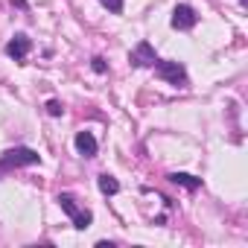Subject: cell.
Instances as JSON below:
<instances>
[{"label":"cell","mask_w":248,"mask_h":248,"mask_svg":"<svg viewBox=\"0 0 248 248\" xmlns=\"http://www.w3.org/2000/svg\"><path fill=\"white\" fill-rule=\"evenodd\" d=\"M41 164V155L30 146H15V149H6L0 155V175H6L12 170H21V167H35Z\"/></svg>","instance_id":"1"},{"label":"cell","mask_w":248,"mask_h":248,"mask_svg":"<svg viewBox=\"0 0 248 248\" xmlns=\"http://www.w3.org/2000/svg\"><path fill=\"white\" fill-rule=\"evenodd\" d=\"M152 67H155V76L164 79V82H170L172 88H187V85H190L187 67H184L181 62H175V59H158Z\"/></svg>","instance_id":"2"},{"label":"cell","mask_w":248,"mask_h":248,"mask_svg":"<svg viewBox=\"0 0 248 248\" xmlns=\"http://www.w3.org/2000/svg\"><path fill=\"white\" fill-rule=\"evenodd\" d=\"M59 207L70 216V222H73V228L76 231H85V228H91V222H93V213L88 210V207H79L76 204V199L70 196V193H59Z\"/></svg>","instance_id":"3"},{"label":"cell","mask_w":248,"mask_h":248,"mask_svg":"<svg viewBox=\"0 0 248 248\" xmlns=\"http://www.w3.org/2000/svg\"><path fill=\"white\" fill-rule=\"evenodd\" d=\"M196 24H199V15H196V9H193L190 3H178V6L172 9V18H170V27H172V30L187 32V30H193Z\"/></svg>","instance_id":"4"},{"label":"cell","mask_w":248,"mask_h":248,"mask_svg":"<svg viewBox=\"0 0 248 248\" xmlns=\"http://www.w3.org/2000/svg\"><path fill=\"white\" fill-rule=\"evenodd\" d=\"M155 62H158V53H155V47H152L149 41H138V44L132 47V53H129V64L138 67V70L152 67Z\"/></svg>","instance_id":"5"},{"label":"cell","mask_w":248,"mask_h":248,"mask_svg":"<svg viewBox=\"0 0 248 248\" xmlns=\"http://www.w3.org/2000/svg\"><path fill=\"white\" fill-rule=\"evenodd\" d=\"M30 50H32V38L27 32H18V35H12L6 41V56L12 62H18V64H24V59L30 56Z\"/></svg>","instance_id":"6"},{"label":"cell","mask_w":248,"mask_h":248,"mask_svg":"<svg viewBox=\"0 0 248 248\" xmlns=\"http://www.w3.org/2000/svg\"><path fill=\"white\" fill-rule=\"evenodd\" d=\"M73 146H76V152L82 155V158H96V138L91 135V132H79L76 135V140H73Z\"/></svg>","instance_id":"7"},{"label":"cell","mask_w":248,"mask_h":248,"mask_svg":"<svg viewBox=\"0 0 248 248\" xmlns=\"http://www.w3.org/2000/svg\"><path fill=\"white\" fill-rule=\"evenodd\" d=\"M167 178H170L172 184H178V187L190 190V193H196V190L202 187V178H196V175H190V172H170Z\"/></svg>","instance_id":"8"},{"label":"cell","mask_w":248,"mask_h":248,"mask_svg":"<svg viewBox=\"0 0 248 248\" xmlns=\"http://www.w3.org/2000/svg\"><path fill=\"white\" fill-rule=\"evenodd\" d=\"M96 187H99L102 196H117V193H120V181H117L114 175H108V172L96 175Z\"/></svg>","instance_id":"9"},{"label":"cell","mask_w":248,"mask_h":248,"mask_svg":"<svg viewBox=\"0 0 248 248\" xmlns=\"http://www.w3.org/2000/svg\"><path fill=\"white\" fill-rule=\"evenodd\" d=\"M44 108H47V114H50V117H62V114H64L62 99H47V105H44Z\"/></svg>","instance_id":"10"},{"label":"cell","mask_w":248,"mask_h":248,"mask_svg":"<svg viewBox=\"0 0 248 248\" xmlns=\"http://www.w3.org/2000/svg\"><path fill=\"white\" fill-rule=\"evenodd\" d=\"M99 3H102L111 15H120V12H123V6H126V0H99Z\"/></svg>","instance_id":"11"},{"label":"cell","mask_w":248,"mask_h":248,"mask_svg":"<svg viewBox=\"0 0 248 248\" xmlns=\"http://www.w3.org/2000/svg\"><path fill=\"white\" fill-rule=\"evenodd\" d=\"M91 70H93V73H99V76H105V73H108L105 59H102V56H93V59H91Z\"/></svg>","instance_id":"12"},{"label":"cell","mask_w":248,"mask_h":248,"mask_svg":"<svg viewBox=\"0 0 248 248\" xmlns=\"http://www.w3.org/2000/svg\"><path fill=\"white\" fill-rule=\"evenodd\" d=\"M96 248H114V242H111V239H99Z\"/></svg>","instance_id":"13"},{"label":"cell","mask_w":248,"mask_h":248,"mask_svg":"<svg viewBox=\"0 0 248 248\" xmlns=\"http://www.w3.org/2000/svg\"><path fill=\"white\" fill-rule=\"evenodd\" d=\"M12 6H18V9H27L30 3H27V0H12Z\"/></svg>","instance_id":"14"},{"label":"cell","mask_w":248,"mask_h":248,"mask_svg":"<svg viewBox=\"0 0 248 248\" xmlns=\"http://www.w3.org/2000/svg\"><path fill=\"white\" fill-rule=\"evenodd\" d=\"M239 6H248V0H239Z\"/></svg>","instance_id":"15"}]
</instances>
